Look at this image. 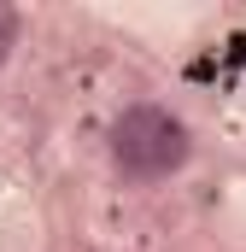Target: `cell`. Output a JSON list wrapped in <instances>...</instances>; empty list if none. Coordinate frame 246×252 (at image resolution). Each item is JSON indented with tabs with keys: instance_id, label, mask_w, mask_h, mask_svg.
Instances as JSON below:
<instances>
[{
	"instance_id": "6da1fadb",
	"label": "cell",
	"mask_w": 246,
	"mask_h": 252,
	"mask_svg": "<svg viewBox=\"0 0 246 252\" xmlns=\"http://www.w3.org/2000/svg\"><path fill=\"white\" fill-rule=\"evenodd\" d=\"M187 153H193L187 124L176 112H164V106H129L112 124V164L129 182H164V176H176L187 164Z\"/></svg>"
},
{
	"instance_id": "7a4b0ae2",
	"label": "cell",
	"mask_w": 246,
	"mask_h": 252,
	"mask_svg": "<svg viewBox=\"0 0 246 252\" xmlns=\"http://www.w3.org/2000/svg\"><path fill=\"white\" fill-rule=\"evenodd\" d=\"M12 47H18V12H12V6H0V64H6Z\"/></svg>"
}]
</instances>
